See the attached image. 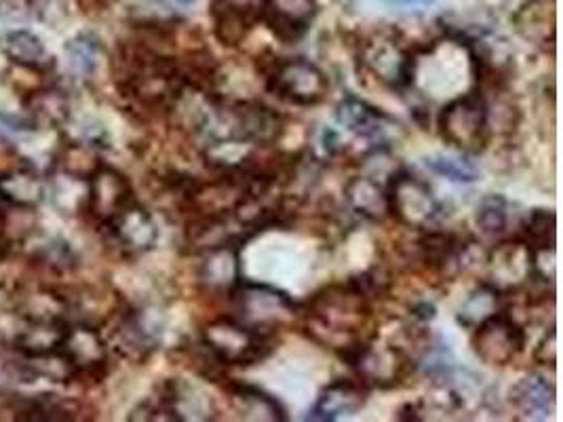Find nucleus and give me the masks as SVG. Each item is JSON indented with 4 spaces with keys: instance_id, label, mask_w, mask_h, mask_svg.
<instances>
[{
    "instance_id": "32",
    "label": "nucleus",
    "mask_w": 563,
    "mask_h": 422,
    "mask_svg": "<svg viewBox=\"0 0 563 422\" xmlns=\"http://www.w3.org/2000/svg\"><path fill=\"white\" fill-rule=\"evenodd\" d=\"M511 203L500 195L484 197L475 213L479 231L489 237H503L511 224Z\"/></svg>"
},
{
    "instance_id": "9",
    "label": "nucleus",
    "mask_w": 563,
    "mask_h": 422,
    "mask_svg": "<svg viewBox=\"0 0 563 422\" xmlns=\"http://www.w3.org/2000/svg\"><path fill=\"white\" fill-rule=\"evenodd\" d=\"M526 330L523 325L509 315L507 311H498L487 316L473 332V351L475 355L494 368H507L526 351Z\"/></svg>"
},
{
    "instance_id": "15",
    "label": "nucleus",
    "mask_w": 563,
    "mask_h": 422,
    "mask_svg": "<svg viewBox=\"0 0 563 422\" xmlns=\"http://www.w3.org/2000/svg\"><path fill=\"white\" fill-rule=\"evenodd\" d=\"M27 130H62L70 123L73 102L66 89L45 82L22 98Z\"/></svg>"
},
{
    "instance_id": "3",
    "label": "nucleus",
    "mask_w": 563,
    "mask_h": 422,
    "mask_svg": "<svg viewBox=\"0 0 563 422\" xmlns=\"http://www.w3.org/2000/svg\"><path fill=\"white\" fill-rule=\"evenodd\" d=\"M260 70L266 89L287 104L319 106L330 93L325 73L307 57H273L271 62H262V68L257 66V73Z\"/></svg>"
},
{
    "instance_id": "22",
    "label": "nucleus",
    "mask_w": 563,
    "mask_h": 422,
    "mask_svg": "<svg viewBox=\"0 0 563 422\" xmlns=\"http://www.w3.org/2000/svg\"><path fill=\"white\" fill-rule=\"evenodd\" d=\"M47 197V182L26 160L0 174V201L13 208L36 210Z\"/></svg>"
},
{
    "instance_id": "33",
    "label": "nucleus",
    "mask_w": 563,
    "mask_h": 422,
    "mask_svg": "<svg viewBox=\"0 0 563 422\" xmlns=\"http://www.w3.org/2000/svg\"><path fill=\"white\" fill-rule=\"evenodd\" d=\"M213 22H216V38L227 45V47H236L239 43L245 41L250 30L256 26V18L231 11V9H213Z\"/></svg>"
},
{
    "instance_id": "8",
    "label": "nucleus",
    "mask_w": 563,
    "mask_h": 422,
    "mask_svg": "<svg viewBox=\"0 0 563 422\" xmlns=\"http://www.w3.org/2000/svg\"><path fill=\"white\" fill-rule=\"evenodd\" d=\"M59 351L75 371L73 382L98 385L110 374V346L98 325L85 321L70 323Z\"/></svg>"
},
{
    "instance_id": "34",
    "label": "nucleus",
    "mask_w": 563,
    "mask_h": 422,
    "mask_svg": "<svg viewBox=\"0 0 563 422\" xmlns=\"http://www.w3.org/2000/svg\"><path fill=\"white\" fill-rule=\"evenodd\" d=\"M521 238L532 245V249H551L555 247V229L558 218L553 210H532L521 224Z\"/></svg>"
},
{
    "instance_id": "17",
    "label": "nucleus",
    "mask_w": 563,
    "mask_h": 422,
    "mask_svg": "<svg viewBox=\"0 0 563 422\" xmlns=\"http://www.w3.org/2000/svg\"><path fill=\"white\" fill-rule=\"evenodd\" d=\"M367 396L369 389L358 378H338L321 391L307 421L333 422L353 417L367 403Z\"/></svg>"
},
{
    "instance_id": "28",
    "label": "nucleus",
    "mask_w": 563,
    "mask_h": 422,
    "mask_svg": "<svg viewBox=\"0 0 563 422\" xmlns=\"http://www.w3.org/2000/svg\"><path fill=\"white\" fill-rule=\"evenodd\" d=\"M102 163L98 146L75 137L64 140V144L55 153V169L85 182Z\"/></svg>"
},
{
    "instance_id": "12",
    "label": "nucleus",
    "mask_w": 563,
    "mask_h": 422,
    "mask_svg": "<svg viewBox=\"0 0 563 422\" xmlns=\"http://www.w3.org/2000/svg\"><path fill=\"white\" fill-rule=\"evenodd\" d=\"M486 284L511 296L534 279V249L521 237L500 241L486 256Z\"/></svg>"
},
{
    "instance_id": "20",
    "label": "nucleus",
    "mask_w": 563,
    "mask_h": 422,
    "mask_svg": "<svg viewBox=\"0 0 563 422\" xmlns=\"http://www.w3.org/2000/svg\"><path fill=\"white\" fill-rule=\"evenodd\" d=\"M509 401L517 414L526 421H547L555 412L558 391L555 385L549 382L540 374H528L511 387Z\"/></svg>"
},
{
    "instance_id": "25",
    "label": "nucleus",
    "mask_w": 563,
    "mask_h": 422,
    "mask_svg": "<svg viewBox=\"0 0 563 422\" xmlns=\"http://www.w3.org/2000/svg\"><path fill=\"white\" fill-rule=\"evenodd\" d=\"M512 24L528 43L555 47V0H523L512 13Z\"/></svg>"
},
{
    "instance_id": "27",
    "label": "nucleus",
    "mask_w": 563,
    "mask_h": 422,
    "mask_svg": "<svg viewBox=\"0 0 563 422\" xmlns=\"http://www.w3.org/2000/svg\"><path fill=\"white\" fill-rule=\"evenodd\" d=\"M462 241L443 231H429L418 238V260L424 264L429 270L435 273H448L450 266L459 268V254H461Z\"/></svg>"
},
{
    "instance_id": "18",
    "label": "nucleus",
    "mask_w": 563,
    "mask_h": 422,
    "mask_svg": "<svg viewBox=\"0 0 563 422\" xmlns=\"http://www.w3.org/2000/svg\"><path fill=\"white\" fill-rule=\"evenodd\" d=\"M335 119L344 130L355 133L358 137L372 140L378 146L385 142L386 133L399 130V123L395 119H390L380 108H374L355 96H346L335 106Z\"/></svg>"
},
{
    "instance_id": "31",
    "label": "nucleus",
    "mask_w": 563,
    "mask_h": 422,
    "mask_svg": "<svg viewBox=\"0 0 563 422\" xmlns=\"http://www.w3.org/2000/svg\"><path fill=\"white\" fill-rule=\"evenodd\" d=\"M66 57L70 70L80 79H87L96 73L100 64L102 45L93 34H78L66 43Z\"/></svg>"
},
{
    "instance_id": "2",
    "label": "nucleus",
    "mask_w": 563,
    "mask_h": 422,
    "mask_svg": "<svg viewBox=\"0 0 563 422\" xmlns=\"http://www.w3.org/2000/svg\"><path fill=\"white\" fill-rule=\"evenodd\" d=\"M229 298L232 304L231 316L268 336H275L277 330L300 319V307L285 291L264 284L241 279Z\"/></svg>"
},
{
    "instance_id": "16",
    "label": "nucleus",
    "mask_w": 563,
    "mask_h": 422,
    "mask_svg": "<svg viewBox=\"0 0 563 422\" xmlns=\"http://www.w3.org/2000/svg\"><path fill=\"white\" fill-rule=\"evenodd\" d=\"M317 15V0H266L260 22L285 45H296L305 38Z\"/></svg>"
},
{
    "instance_id": "26",
    "label": "nucleus",
    "mask_w": 563,
    "mask_h": 422,
    "mask_svg": "<svg viewBox=\"0 0 563 422\" xmlns=\"http://www.w3.org/2000/svg\"><path fill=\"white\" fill-rule=\"evenodd\" d=\"M344 201L349 210L369 222H383L388 215L386 188L372 176H355L344 186Z\"/></svg>"
},
{
    "instance_id": "19",
    "label": "nucleus",
    "mask_w": 563,
    "mask_h": 422,
    "mask_svg": "<svg viewBox=\"0 0 563 422\" xmlns=\"http://www.w3.org/2000/svg\"><path fill=\"white\" fill-rule=\"evenodd\" d=\"M199 286L209 293H231L241 277V245L227 243L203 252L197 273Z\"/></svg>"
},
{
    "instance_id": "40",
    "label": "nucleus",
    "mask_w": 563,
    "mask_h": 422,
    "mask_svg": "<svg viewBox=\"0 0 563 422\" xmlns=\"http://www.w3.org/2000/svg\"><path fill=\"white\" fill-rule=\"evenodd\" d=\"M9 249H11V247H9V245H7V243H4V241H2V238H0V263H2V260H4V258H7V254H9Z\"/></svg>"
},
{
    "instance_id": "14",
    "label": "nucleus",
    "mask_w": 563,
    "mask_h": 422,
    "mask_svg": "<svg viewBox=\"0 0 563 422\" xmlns=\"http://www.w3.org/2000/svg\"><path fill=\"white\" fill-rule=\"evenodd\" d=\"M102 229L108 241L125 256H142L151 252L158 241V226L153 213L137 199Z\"/></svg>"
},
{
    "instance_id": "24",
    "label": "nucleus",
    "mask_w": 563,
    "mask_h": 422,
    "mask_svg": "<svg viewBox=\"0 0 563 422\" xmlns=\"http://www.w3.org/2000/svg\"><path fill=\"white\" fill-rule=\"evenodd\" d=\"M0 49L13 66L38 70L47 77L52 75L53 68H55V57L47 52L43 38L38 34H34L32 30H26V27L11 30L2 38Z\"/></svg>"
},
{
    "instance_id": "10",
    "label": "nucleus",
    "mask_w": 563,
    "mask_h": 422,
    "mask_svg": "<svg viewBox=\"0 0 563 422\" xmlns=\"http://www.w3.org/2000/svg\"><path fill=\"white\" fill-rule=\"evenodd\" d=\"M361 64L376 77L397 91L413 87L418 70V53L404 47L393 36H374L361 45Z\"/></svg>"
},
{
    "instance_id": "30",
    "label": "nucleus",
    "mask_w": 563,
    "mask_h": 422,
    "mask_svg": "<svg viewBox=\"0 0 563 422\" xmlns=\"http://www.w3.org/2000/svg\"><path fill=\"white\" fill-rule=\"evenodd\" d=\"M507 296L503 291L487 286L486 281L471 291L466 296V300L462 302L459 309L456 321L466 330H475L482 321H486L487 316L496 315L498 311H503V300Z\"/></svg>"
},
{
    "instance_id": "6",
    "label": "nucleus",
    "mask_w": 563,
    "mask_h": 422,
    "mask_svg": "<svg viewBox=\"0 0 563 422\" xmlns=\"http://www.w3.org/2000/svg\"><path fill=\"white\" fill-rule=\"evenodd\" d=\"M201 341L229 368L256 366L275 348V336L256 332L231 315L218 316L206 323L201 330Z\"/></svg>"
},
{
    "instance_id": "11",
    "label": "nucleus",
    "mask_w": 563,
    "mask_h": 422,
    "mask_svg": "<svg viewBox=\"0 0 563 422\" xmlns=\"http://www.w3.org/2000/svg\"><path fill=\"white\" fill-rule=\"evenodd\" d=\"M106 327H110L108 334H103L108 346L131 364H146L161 343L158 332L154 330L146 313L125 302L106 321Z\"/></svg>"
},
{
    "instance_id": "23",
    "label": "nucleus",
    "mask_w": 563,
    "mask_h": 422,
    "mask_svg": "<svg viewBox=\"0 0 563 422\" xmlns=\"http://www.w3.org/2000/svg\"><path fill=\"white\" fill-rule=\"evenodd\" d=\"M70 319L24 321V327L13 336V351L18 357H41L62 348L70 327Z\"/></svg>"
},
{
    "instance_id": "38",
    "label": "nucleus",
    "mask_w": 563,
    "mask_h": 422,
    "mask_svg": "<svg viewBox=\"0 0 563 422\" xmlns=\"http://www.w3.org/2000/svg\"><path fill=\"white\" fill-rule=\"evenodd\" d=\"M266 0H213V9H231L245 15H252L260 22V13Z\"/></svg>"
},
{
    "instance_id": "7",
    "label": "nucleus",
    "mask_w": 563,
    "mask_h": 422,
    "mask_svg": "<svg viewBox=\"0 0 563 422\" xmlns=\"http://www.w3.org/2000/svg\"><path fill=\"white\" fill-rule=\"evenodd\" d=\"M385 188L388 215L406 229L427 231L441 215V206L431 186L406 169L393 174Z\"/></svg>"
},
{
    "instance_id": "39",
    "label": "nucleus",
    "mask_w": 563,
    "mask_h": 422,
    "mask_svg": "<svg viewBox=\"0 0 563 422\" xmlns=\"http://www.w3.org/2000/svg\"><path fill=\"white\" fill-rule=\"evenodd\" d=\"M388 4L393 7H399V9H411V11H418V9H427L431 7L435 0H386Z\"/></svg>"
},
{
    "instance_id": "13",
    "label": "nucleus",
    "mask_w": 563,
    "mask_h": 422,
    "mask_svg": "<svg viewBox=\"0 0 563 422\" xmlns=\"http://www.w3.org/2000/svg\"><path fill=\"white\" fill-rule=\"evenodd\" d=\"M135 201L133 186L128 176L112 165L102 163L93 176L87 180L85 213L102 229L112 218H117L129 203Z\"/></svg>"
},
{
    "instance_id": "1",
    "label": "nucleus",
    "mask_w": 563,
    "mask_h": 422,
    "mask_svg": "<svg viewBox=\"0 0 563 422\" xmlns=\"http://www.w3.org/2000/svg\"><path fill=\"white\" fill-rule=\"evenodd\" d=\"M386 291V279L378 270H367L346 279L344 284H332L308 298L300 309L302 330L314 343L344 351L351 344L365 343L376 336L369 330L372 302Z\"/></svg>"
},
{
    "instance_id": "36",
    "label": "nucleus",
    "mask_w": 563,
    "mask_h": 422,
    "mask_svg": "<svg viewBox=\"0 0 563 422\" xmlns=\"http://www.w3.org/2000/svg\"><path fill=\"white\" fill-rule=\"evenodd\" d=\"M534 359H537V364L547 366V368L555 369V366H558V332H555V325H551L547 330V334L542 336V341L538 343Z\"/></svg>"
},
{
    "instance_id": "29",
    "label": "nucleus",
    "mask_w": 563,
    "mask_h": 422,
    "mask_svg": "<svg viewBox=\"0 0 563 422\" xmlns=\"http://www.w3.org/2000/svg\"><path fill=\"white\" fill-rule=\"evenodd\" d=\"M176 355H178L181 366H186L192 374L201 376L207 382L218 385V382L229 380V366L201 338L197 343L179 344Z\"/></svg>"
},
{
    "instance_id": "4",
    "label": "nucleus",
    "mask_w": 563,
    "mask_h": 422,
    "mask_svg": "<svg viewBox=\"0 0 563 422\" xmlns=\"http://www.w3.org/2000/svg\"><path fill=\"white\" fill-rule=\"evenodd\" d=\"M338 357L349 368L355 369L358 380L367 389H395L404 385L416 369L410 353L404 346L374 344V338L346 346Z\"/></svg>"
},
{
    "instance_id": "35",
    "label": "nucleus",
    "mask_w": 563,
    "mask_h": 422,
    "mask_svg": "<svg viewBox=\"0 0 563 422\" xmlns=\"http://www.w3.org/2000/svg\"><path fill=\"white\" fill-rule=\"evenodd\" d=\"M437 176L448 178L452 182H475L479 180V169L473 160L462 157H431L424 160Z\"/></svg>"
},
{
    "instance_id": "37",
    "label": "nucleus",
    "mask_w": 563,
    "mask_h": 422,
    "mask_svg": "<svg viewBox=\"0 0 563 422\" xmlns=\"http://www.w3.org/2000/svg\"><path fill=\"white\" fill-rule=\"evenodd\" d=\"M30 0H0V20L22 22L30 15Z\"/></svg>"
},
{
    "instance_id": "5",
    "label": "nucleus",
    "mask_w": 563,
    "mask_h": 422,
    "mask_svg": "<svg viewBox=\"0 0 563 422\" xmlns=\"http://www.w3.org/2000/svg\"><path fill=\"white\" fill-rule=\"evenodd\" d=\"M441 140L466 155H479L489 142L487 100L482 89H473L443 106L437 116Z\"/></svg>"
},
{
    "instance_id": "21",
    "label": "nucleus",
    "mask_w": 563,
    "mask_h": 422,
    "mask_svg": "<svg viewBox=\"0 0 563 422\" xmlns=\"http://www.w3.org/2000/svg\"><path fill=\"white\" fill-rule=\"evenodd\" d=\"M224 391L229 393L232 410L241 421L250 422H285L287 414L285 408L279 403L277 397L268 396L266 391L236 382V380H227Z\"/></svg>"
}]
</instances>
